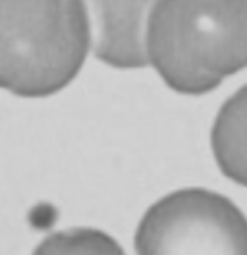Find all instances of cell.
<instances>
[{"mask_svg":"<svg viewBox=\"0 0 247 255\" xmlns=\"http://www.w3.org/2000/svg\"><path fill=\"white\" fill-rule=\"evenodd\" d=\"M89 45L83 2H0V89L54 95L77 76Z\"/></svg>","mask_w":247,"mask_h":255,"instance_id":"7a4b0ae2","label":"cell"},{"mask_svg":"<svg viewBox=\"0 0 247 255\" xmlns=\"http://www.w3.org/2000/svg\"><path fill=\"white\" fill-rule=\"evenodd\" d=\"M137 255H247V217L228 197L203 188L172 191L147 209Z\"/></svg>","mask_w":247,"mask_h":255,"instance_id":"3957f363","label":"cell"},{"mask_svg":"<svg viewBox=\"0 0 247 255\" xmlns=\"http://www.w3.org/2000/svg\"><path fill=\"white\" fill-rule=\"evenodd\" d=\"M211 145L222 174L247 188V85L220 107L211 131Z\"/></svg>","mask_w":247,"mask_h":255,"instance_id":"277c9868","label":"cell"},{"mask_svg":"<svg viewBox=\"0 0 247 255\" xmlns=\"http://www.w3.org/2000/svg\"><path fill=\"white\" fill-rule=\"evenodd\" d=\"M145 56L170 89L205 95L247 68V2H156Z\"/></svg>","mask_w":247,"mask_h":255,"instance_id":"6da1fadb","label":"cell"},{"mask_svg":"<svg viewBox=\"0 0 247 255\" xmlns=\"http://www.w3.org/2000/svg\"><path fill=\"white\" fill-rule=\"evenodd\" d=\"M33 255H125L120 244L95 228H72L45 238Z\"/></svg>","mask_w":247,"mask_h":255,"instance_id":"5b68a950","label":"cell"}]
</instances>
